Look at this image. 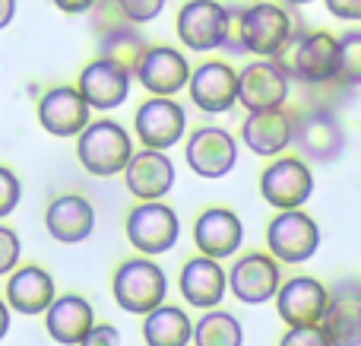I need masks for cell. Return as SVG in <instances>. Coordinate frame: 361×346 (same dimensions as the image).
Masks as SVG:
<instances>
[{
    "label": "cell",
    "mask_w": 361,
    "mask_h": 346,
    "mask_svg": "<svg viewBox=\"0 0 361 346\" xmlns=\"http://www.w3.org/2000/svg\"><path fill=\"white\" fill-rule=\"evenodd\" d=\"M273 64L288 76L320 86L336 76V38L330 32H311V35H292L273 54Z\"/></svg>",
    "instance_id": "1"
},
{
    "label": "cell",
    "mask_w": 361,
    "mask_h": 346,
    "mask_svg": "<svg viewBox=\"0 0 361 346\" xmlns=\"http://www.w3.org/2000/svg\"><path fill=\"white\" fill-rule=\"evenodd\" d=\"M76 156H80L82 169L89 175L111 178L118 172H124L127 159L133 153V143L127 137V131L118 121H89L80 133H76Z\"/></svg>",
    "instance_id": "2"
},
{
    "label": "cell",
    "mask_w": 361,
    "mask_h": 346,
    "mask_svg": "<svg viewBox=\"0 0 361 346\" xmlns=\"http://www.w3.org/2000/svg\"><path fill=\"white\" fill-rule=\"evenodd\" d=\"M111 292H114V302L124 311L146 315V311H152L156 305L165 302L169 280H165L162 267L152 264L149 258H133V261H124L114 270Z\"/></svg>",
    "instance_id": "3"
},
{
    "label": "cell",
    "mask_w": 361,
    "mask_h": 346,
    "mask_svg": "<svg viewBox=\"0 0 361 346\" xmlns=\"http://www.w3.org/2000/svg\"><path fill=\"white\" fill-rule=\"evenodd\" d=\"M178 38L190 51H216L231 38V13L219 0H187L178 13Z\"/></svg>",
    "instance_id": "4"
},
{
    "label": "cell",
    "mask_w": 361,
    "mask_h": 346,
    "mask_svg": "<svg viewBox=\"0 0 361 346\" xmlns=\"http://www.w3.org/2000/svg\"><path fill=\"white\" fill-rule=\"evenodd\" d=\"M267 248L282 264H305L320 248V229L307 213L282 210L267 229Z\"/></svg>",
    "instance_id": "5"
},
{
    "label": "cell",
    "mask_w": 361,
    "mask_h": 346,
    "mask_svg": "<svg viewBox=\"0 0 361 346\" xmlns=\"http://www.w3.org/2000/svg\"><path fill=\"white\" fill-rule=\"evenodd\" d=\"M292 38V16L276 4H254L238 19V42L257 57H273Z\"/></svg>",
    "instance_id": "6"
},
{
    "label": "cell",
    "mask_w": 361,
    "mask_h": 346,
    "mask_svg": "<svg viewBox=\"0 0 361 346\" xmlns=\"http://www.w3.org/2000/svg\"><path fill=\"white\" fill-rule=\"evenodd\" d=\"M292 143L314 162H336L345 150V127L333 112H305L292 118Z\"/></svg>",
    "instance_id": "7"
},
{
    "label": "cell",
    "mask_w": 361,
    "mask_h": 346,
    "mask_svg": "<svg viewBox=\"0 0 361 346\" xmlns=\"http://www.w3.org/2000/svg\"><path fill=\"white\" fill-rule=\"evenodd\" d=\"M178 235L180 226L175 210L159 201H143L127 216V239L143 254H165L169 248H175Z\"/></svg>",
    "instance_id": "8"
},
{
    "label": "cell",
    "mask_w": 361,
    "mask_h": 346,
    "mask_svg": "<svg viewBox=\"0 0 361 346\" xmlns=\"http://www.w3.org/2000/svg\"><path fill=\"white\" fill-rule=\"evenodd\" d=\"M314 175L301 159H276L260 175V194L276 210H298L311 197Z\"/></svg>",
    "instance_id": "9"
},
{
    "label": "cell",
    "mask_w": 361,
    "mask_h": 346,
    "mask_svg": "<svg viewBox=\"0 0 361 346\" xmlns=\"http://www.w3.org/2000/svg\"><path fill=\"white\" fill-rule=\"evenodd\" d=\"M133 127L146 150H169L184 137L187 114L178 102H171V95H152L149 102L140 105Z\"/></svg>",
    "instance_id": "10"
},
{
    "label": "cell",
    "mask_w": 361,
    "mask_h": 346,
    "mask_svg": "<svg viewBox=\"0 0 361 346\" xmlns=\"http://www.w3.org/2000/svg\"><path fill=\"white\" fill-rule=\"evenodd\" d=\"M184 156L200 178H225L238 162V140L222 127H200L187 140Z\"/></svg>",
    "instance_id": "11"
},
{
    "label": "cell",
    "mask_w": 361,
    "mask_h": 346,
    "mask_svg": "<svg viewBox=\"0 0 361 346\" xmlns=\"http://www.w3.org/2000/svg\"><path fill=\"white\" fill-rule=\"evenodd\" d=\"M190 102L200 112L222 114L238 102V73L222 61H206L187 76Z\"/></svg>",
    "instance_id": "12"
},
{
    "label": "cell",
    "mask_w": 361,
    "mask_h": 346,
    "mask_svg": "<svg viewBox=\"0 0 361 346\" xmlns=\"http://www.w3.org/2000/svg\"><path fill=\"white\" fill-rule=\"evenodd\" d=\"M288 76L273 61H254L238 73V102L247 112L282 108L288 99Z\"/></svg>",
    "instance_id": "13"
},
{
    "label": "cell",
    "mask_w": 361,
    "mask_h": 346,
    "mask_svg": "<svg viewBox=\"0 0 361 346\" xmlns=\"http://www.w3.org/2000/svg\"><path fill=\"white\" fill-rule=\"evenodd\" d=\"M133 76L140 80V86L152 95H175L187 86L190 76V61L180 54L178 48L159 44V48H146V54L140 57Z\"/></svg>",
    "instance_id": "14"
},
{
    "label": "cell",
    "mask_w": 361,
    "mask_h": 346,
    "mask_svg": "<svg viewBox=\"0 0 361 346\" xmlns=\"http://www.w3.org/2000/svg\"><path fill=\"white\" fill-rule=\"evenodd\" d=\"M89 112L76 86H54L38 102V124L54 137H76L89 124Z\"/></svg>",
    "instance_id": "15"
},
{
    "label": "cell",
    "mask_w": 361,
    "mask_h": 346,
    "mask_svg": "<svg viewBox=\"0 0 361 346\" xmlns=\"http://www.w3.org/2000/svg\"><path fill=\"white\" fill-rule=\"evenodd\" d=\"M228 286L235 292V299L247 305H260L269 302L279 290V264H276L273 254H244L241 261H235L228 273Z\"/></svg>",
    "instance_id": "16"
},
{
    "label": "cell",
    "mask_w": 361,
    "mask_h": 346,
    "mask_svg": "<svg viewBox=\"0 0 361 346\" xmlns=\"http://www.w3.org/2000/svg\"><path fill=\"white\" fill-rule=\"evenodd\" d=\"M127 191L140 201H159L175 184V165L165 156V150H140L130 153L124 165Z\"/></svg>",
    "instance_id": "17"
},
{
    "label": "cell",
    "mask_w": 361,
    "mask_h": 346,
    "mask_svg": "<svg viewBox=\"0 0 361 346\" xmlns=\"http://www.w3.org/2000/svg\"><path fill=\"white\" fill-rule=\"evenodd\" d=\"M326 286L314 277H292L286 286L276 290V309L288 328L298 324H320V315L326 309Z\"/></svg>",
    "instance_id": "18"
},
{
    "label": "cell",
    "mask_w": 361,
    "mask_h": 346,
    "mask_svg": "<svg viewBox=\"0 0 361 346\" xmlns=\"http://www.w3.org/2000/svg\"><path fill=\"white\" fill-rule=\"evenodd\" d=\"M76 89H80V95L86 99L89 108L111 112V108L124 105L127 95H130V73H124V70L114 67L111 61L99 57V61H92L89 67H82Z\"/></svg>",
    "instance_id": "19"
},
{
    "label": "cell",
    "mask_w": 361,
    "mask_h": 346,
    "mask_svg": "<svg viewBox=\"0 0 361 346\" xmlns=\"http://www.w3.org/2000/svg\"><path fill=\"white\" fill-rule=\"evenodd\" d=\"M193 241H197L200 254H206L212 261L231 258L244 241V226L231 210L212 207L206 213H200V220L193 222Z\"/></svg>",
    "instance_id": "20"
},
{
    "label": "cell",
    "mask_w": 361,
    "mask_h": 346,
    "mask_svg": "<svg viewBox=\"0 0 361 346\" xmlns=\"http://www.w3.org/2000/svg\"><path fill=\"white\" fill-rule=\"evenodd\" d=\"M44 226H48L51 239L63 241V245H76V241H86L95 229V210L86 197L80 194H63L57 201L48 203V213H44Z\"/></svg>",
    "instance_id": "21"
},
{
    "label": "cell",
    "mask_w": 361,
    "mask_h": 346,
    "mask_svg": "<svg viewBox=\"0 0 361 346\" xmlns=\"http://www.w3.org/2000/svg\"><path fill=\"white\" fill-rule=\"evenodd\" d=\"M42 315H44V324H48L51 340H57L61 346H76L86 337V330L95 324L92 305L82 296H73V292L54 296Z\"/></svg>",
    "instance_id": "22"
},
{
    "label": "cell",
    "mask_w": 361,
    "mask_h": 346,
    "mask_svg": "<svg viewBox=\"0 0 361 346\" xmlns=\"http://www.w3.org/2000/svg\"><path fill=\"white\" fill-rule=\"evenodd\" d=\"M320 328H324V334L330 337L333 346L361 343V302L355 286H345V290H336V296H326Z\"/></svg>",
    "instance_id": "23"
},
{
    "label": "cell",
    "mask_w": 361,
    "mask_h": 346,
    "mask_svg": "<svg viewBox=\"0 0 361 346\" xmlns=\"http://www.w3.org/2000/svg\"><path fill=\"white\" fill-rule=\"evenodd\" d=\"M241 140L257 156H276L292 143V118L282 108L250 112L241 124Z\"/></svg>",
    "instance_id": "24"
},
{
    "label": "cell",
    "mask_w": 361,
    "mask_h": 346,
    "mask_svg": "<svg viewBox=\"0 0 361 346\" xmlns=\"http://www.w3.org/2000/svg\"><path fill=\"white\" fill-rule=\"evenodd\" d=\"M57 296L54 280L42 267H19L13 270L10 283H6V305L19 315H42L51 305V299Z\"/></svg>",
    "instance_id": "25"
},
{
    "label": "cell",
    "mask_w": 361,
    "mask_h": 346,
    "mask_svg": "<svg viewBox=\"0 0 361 346\" xmlns=\"http://www.w3.org/2000/svg\"><path fill=\"white\" fill-rule=\"evenodd\" d=\"M180 296L193 309H216L225 296V270L212 258H190L180 270Z\"/></svg>",
    "instance_id": "26"
},
{
    "label": "cell",
    "mask_w": 361,
    "mask_h": 346,
    "mask_svg": "<svg viewBox=\"0 0 361 346\" xmlns=\"http://www.w3.org/2000/svg\"><path fill=\"white\" fill-rule=\"evenodd\" d=\"M146 38L143 32H137V25L133 23H121V25H111V29L102 32V42H99V51L105 61H111L114 67H121L124 73L133 76V70H137L140 57L146 54Z\"/></svg>",
    "instance_id": "27"
},
{
    "label": "cell",
    "mask_w": 361,
    "mask_h": 346,
    "mask_svg": "<svg viewBox=\"0 0 361 346\" xmlns=\"http://www.w3.org/2000/svg\"><path fill=\"white\" fill-rule=\"evenodd\" d=\"M190 318L175 305H156L146 311L143 337L149 346H187L190 343Z\"/></svg>",
    "instance_id": "28"
},
{
    "label": "cell",
    "mask_w": 361,
    "mask_h": 346,
    "mask_svg": "<svg viewBox=\"0 0 361 346\" xmlns=\"http://www.w3.org/2000/svg\"><path fill=\"white\" fill-rule=\"evenodd\" d=\"M190 340L197 346H241L244 334L235 315L206 309V315L197 321V328H190Z\"/></svg>",
    "instance_id": "29"
},
{
    "label": "cell",
    "mask_w": 361,
    "mask_h": 346,
    "mask_svg": "<svg viewBox=\"0 0 361 346\" xmlns=\"http://www.w3.org/2000/svg\"><path fill=\"white\" fill-rule=\"evenodd\" d=\"M336 83L343 86H358L361 80V32H343L336 38Z\"/></svg>",
    "instance_id": "30"
},
{
    "label": "cell",
    "mask_w": 361,
    "mask_h": 346,
    "mask_svg": "<svg viewBox=\"0 0 361 346\" xmlns=\"http://www.w3.org/2000/svg\"><path fill=\"white\" fill-rule=\"evenodd\" d=\"M114 6L121 10V16L127 23L143 25V23H152L165 10V0H114Z\"/></svg>",
    "instance_id": "31"
},
{
    "label": "cell",
    "mask_w": 361,
    "mask_h": 346,
    "mask_svg": "<svg viewBox=\"0 0 361 346\" xmlns=\"http://www.w3.org/2000/svg\"><path fill=\"white\" fill-rule=\"evenodd\" d=\"M279 346H333V343L320 324H298V328H288L282 334Z\"/></svg>",
    "instance_id": "32"
},
{
    "label": "cell",
    "mask_w": 361,
    "mask_h": 346,
    "mask_svg": "<svg viewBox=\"0 0 361 346\" xmlns=\"http://www.w3.org/2000/svg\"><path fill=\"white\" fill-rule=\"evenodd\" d=\"M19 197H23V184H19V178L13 175L6 165H0V216L13 213L19 203Z\"/></svg>",
    "instance_id": "33"
},
{
    "label": "cell",
    "mask_w": 361,
    "mask_h": 346,
    "mask_svg": "<svg viewBox=\"0 0 361 346\" xmlns=\"http://www.w3.org/2000/svg\"><path fill=\"white\" fill-rule=\"evenodd\" d=\"M16 261H19V235L13 229L0 226V277H6L16 267Z\"/></svg>",
    "instance_id": "34"
},
{
    "label": "cell",
    "mask_w": 361,
    "mask_h": 346,
    "mask_svg": "<svg viewBox=\"0 0 361 346\" xmlns=\"http://www.w3.org/2000/svg\"><path fill=\"white\" fill-rule=\"evenodd\" d=\"M118 343H121L118 328H111V324H92L76 346H118Z\"/></svg>",
    "instance_id": "35"
},
{
    "label": "cell",
    "mask_w": 361,
    "mask_h": 346,
    "mask_svg": "<svg viewBox=\"0 0 361 346\" xmlns=\"http://www.w3.org/2000/svg\"><path fill=\"white\" fill-rule=\"evenodd\" d=\"M326 10H330L336 19L358 23L361 19V0H326Z\"/></svg>",
    "instance_id": "36"
},
{
    "label": "cell",
    "mask_w": 361,
    "mask_h": 346,
    "mask_svg": "<svg viewBox=\"0 0 361 346\" xmlns=\"http://www.w3.org/2000/svg\"><path fill=\"white\" fill-rule=\"evenodd\" d=\"M95 4H99V0H54L57 10L70 13V16H80V13H89Z\"/></svg>",
    "instance_id": "37"
},
{
    "label": "cell",
    "mask_w": 361,
    "mask_h": 346,
    "mask_svg": "<svg viewBox=\"0 0 361 346\" xmlns=\"http://www.w3.org/2000/svg\"><path fill=\"white\" fill-rule=\"evenodd\" d=\"M13 16H16V0H0V29H6Z\"/></svg>",
    "instance_id": "38"
},
{
    "label": "cell",
    "mask_w": 361,
    "mask_h": 346,
    "mask_svg": "<svg viewBox=\"0 0 361 346\" xmlns=\"http://www.w3.org/2000/svg\"><path fill=\"white\" fill-rule=\"evenodd\" d=\"M6 330H10V305L0 299V340L6 337Z\"/></svg>",
    "instance_id": "39"
},
{
    "label": "cell",
    "mask_w": 361,
    "mask_h": 346,
    "mask_svg": "<svg viewBox=\"0 0 361 346\" xmlns=\"http://www.w3.org/2000/svg\"><path fill=\"white\" fill-rule=\"evenodd\" d=\"M286 4H292V6H305V4H314V0H286Z\"/></svg>",
    "instance_id": "40"
}]
</instances>
